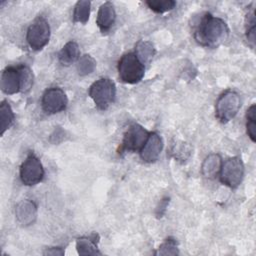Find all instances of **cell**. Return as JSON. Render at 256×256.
Returning a JSON list of instances; mask_svg holds the SVG:
<instances>
[{
	"instance_id": "cell-1",
	"label": "cell",
	"mask_w": 256,
	"mask_h": 256,
	"mask_svg": "<svg viewBox=\"0 0 256 256\" xmlns=\"http://www.w3.org/2000/svg\"><path fill=\"white\" fill-rule=\"evenodd\" d=\"M193 36L197 43L209 48L221 45L229 36L227 23L210 13H204L193 29Z\"/></svg>"
},
{
	"instance_id": "cell-2",
	"label": "cell",
	"mask_w": 256,
	"mask_h": 256,
	"mask_svg": "<svg viewBox=\"0 0 256 256\" xmlns=\"http://www.w3.org/2000/svg\"><path fill=\"white\" fill-rule=\"evenodd\" d=\"M118 74L122 82L136 84L142 80L145 74V66L135 53L124 54L118 61Z\"/></svg>"
},
{
	"instance_id": "cell-3",
	"label": "cell",
	"mask_w": 256,
	"mask_h": 256,
	"mask_svg": "<svg viewBox=\"0 0 256 256\" xmlns=\"http://www.w3.org/2000/svg\"><path fill=\"white\" fill-rule=\"evenodd\" d=\"M89 96L98 109L106 110L115 100V83L109 78H100L89 87Z\"/></svg>"
},
{
	"instance_id": "cell-4",
	"label": "cell",
	"mask_w": 256,
	"mask_h": 256,
	"mask_svg": "<svg viewBox=\"0 0 256 256\" xmlns=\"http://www.w3.org/2000/svg\"><path fill=\"white\" fill-rule=\"evenodd\" d=\"M240 107L239 94L232 90L225 91L216 101L215 116L221 123H227L237 115Z\"/></svg>"
},
{
	"instance_id": "cell-5",
	"label": "cell",
	"mask_w": 256,
	"mask_h": 256,
	"mask_svg": "<svg viewBox=\"0 0 256 256\" xmlns=\"http://www.w3.org/2000/svg\"><path fill=\"white\" fill-rule=\"evenodd\" d=\"M50 39V26L43 16H38L28 27L26 40L31 49L39 51L43 49Z\"/></svg>"
},
{
	"instance_id": "cell-6",
	"label": "cell",
	"mask_w": 256,
	"mask_h": 256,
	"mask_svg": "<svg viewBox=\"0 0 256 256\" xmlns=\"http://www.w3.org/2000/svg\"><path fill=\"white\" fill-rule=\"evenodd\" d=\"M220 181L229 188H237L244 177V164L240 157L234 156L222 162L219 172Z\"/></svg>"
},
{
	"instance_id": "cell-7",
	"label": "cell",
	"mask_w": 256,
	"mask_h": 256,
	"mask_svg": "<svg viewBox=\"0 0 256 256\" xmlns=\"http://www.w3.org/2000/svg\"><path fill=\"white\" fill-rule=\"evenodd\" d=\"M44 178V168L39 158L30 152L20 166V179L26 186L40 183Z\"/></svg>"
},
{
	"instance_id": "cell-8",
	"label": "cell",
	"mask_w": 256,
	"mask_h": 256,
	"mask_svg": "<svg viewBox=\"0 0 256 256\" xmlns=\"http://www.w3.org/2000/svg\"><path fill=\"white\" fill-rule=\"evenodd\" d=\"M149 132L140 124L134 123L124 133V137L119 149V153L140 151L145 144Z\"/></svg>"
},
{
	"instance_id": "cell-9",
	"label": "cell",
	"mask_w": 256,
	"mask_h": 256,
	"mask_svg": "<svg viewBox=\"0 0 256 256\" xmlns=\"http://www.w3.org/2000/svg\"><path fill=\"white\" fill-rule=\"evenodd\" d=\"M68 98L59 87H50L45 90L41 99V106L45 113L56 114L66 109Z\"/></svg>"
},
{
	"instance_id": "cell-10",
	"label": "cell",
	"mask_w": 256,
	"mask_h": 256,
	"mask_svg": "<svg viewBox=\"0 0 256 256\" xmlns=\"http://www.w3.org/2000/svg\"><path fill=\"white\" fill-rule=\"evenodd\" d=\"M163 149V140L159 134L152 132L149 134L145 144L139 151L141 159L146 163H153L157 161Z\"/></svg>"
},
{
	"instance_id": "cell-11",
	"label": "cell",
	"mask_w": 256,
	"mask_h": 256,
	"mask_svg": "<svg viewBox=\"0 0 256 256\" xmlns=\"http://www.w3.org/2000/svg\"><path fill=\"white\" fill-rule=\"evenodd\" d=\"M0 88L8 95L20 92V77L17 67H6L1 73Z\"/></svg>"
},
{
	"instance_id": "cell-12",
	"label": "cell",
	"mask_w": 256,
	"mask_h": 256,
	"mask_svg": "<svg viewBox=\"0 0 256 256\" xmlns=\"http://www.w3.org/2000/svg\"><path fill=\"white\" fill-rule=\"evenodd\" d=\"M15 215L21 225L29 226L36 221L37 206L31 200H22L16 205Z\"/></svg>"
},
{
	"instance_id": "cell-13",
	"label": "cell",
	"mask_w": 256,
	"mask_h": 256,
	"mask_svg": "<svg viewBox=\"0 0 256 256\" xmlns=\"http://www.w3.org/2000/svg\"><path fill=\"white\" fill-rule=\"evenodd\" d=\"M116 12L114 5L111 2L103 3L98 10L96 24L102 33L108 32L115 23Z\"/></svg>"
},
{
	"instance_id": "cell-14",
	"label": "cell",
	"mask_w": 256,
	"mask_h": 256,
	"mask_svg": "<svg viewBox=\"0 0 256 256\" xmlns=\"http://www.w3.org/2000/svg\"><path fill=\"white\" fill-rule=\"evenodd\" d=\"M222 165V159L219 154L213 153L208 155L201 166V173L205 178L213 179L215 178L221 169Z\"/></svg>"
},
{
	"instance_id": "cell-15",
	"label": "cell",
	"mask_w": 256,
	"mask_h": 256,
	"mask_svg": "<svg viewBox=\"0 0 256 256\" xmlns=\"http://www.w3.org/2000/svg\"><path fill=\"white\" fill-rule=\"evenodd\" d=\"M80 58L79 46L75 41L67 42L58 53V59L62 65H70Z\"/></svg>"
},
{
	"instance_id": "cell-16",
	"label": "cell",
	"mask_w": 256,
	"mask_h": 256,
	"mask_svg": "<svg viewBox=\"0 0 256 256\" xmlns=\"http://www.w3.org/2000/svg\"><path fill=\"white\" fill-rule=\"evenodd\" d=\"M135 55L145 65L149 63L154 57L156 50L152 42L147 40H140L135 46Z\"/></svg>"
},
{
	"instance_id": "cell-17",
	"label": "cell",
	"mask_w": 256,
	"mask_h": 256,
	"mask_svg": "<svg viewBox=\"0 0 256 256\" xmlns=\"http://www.w3.org/2000/svg\"><path fill=\"white\" fill-rule=\"evenodd\" d=\"M15 115L14 112L9 105L8 102L5 100L1 102L0 105V129H1V135L5 133L6 130H8L14 123Z\"/></svg>"
},
{
	"instance_id": "cell-18",
	"label": "cell",
	"mask_w": 256,
	"mask_h": 256,
	"mask_svg": "<svg viewBox=\"0 0 256 256\" xmlns=\"http://www.w3.org/2000/svg\"><path fill=\"white\" fill-rule=\"evenodd\" d=\"M91 3L87 0H80L74 6L73 11V20L81 24H86L89 20Z\"/></svg>"
},
{
	"instance_id": "cell-19",
	"label": "cell",
	"mask_w": 256,
	"mask_h": 256,
	"mask_svg": "<svg viewBox=\"0 0 256 256\" xmlns=\"http://www.w3.org/2000/svg\"><path fill=\"white\" fill-rule=\"evenodd\" d=\"M17 69L20 77V92L27 93L31 90L34 83L33 73L31 69L25 64L17 66Z\"/></svg>"
},
{
	"instance_id": "cell-20",
	"label": "cell",
	"mask_w": 256,
	"mask_h": 256,
	"mask_svg": "<svg viewBox=\"0 0 256 256\" xmlns=\"http://www.w3.org/2000/svg\"><path fill=\"white\" fill-rule=\"evenodd\" d=\"M76 249L80 255H96L101 254L97 245L91 237H81L76 241Z\"/></svg>"
},
{
	"instance_id": "cell-21",
	"label": "cell",
	"mask_w": 256,
	"mask_h": 256,
	"mask_svg": "<svg viewBox=\"0 0 256 256\" xmlns=\"http://www.w3.org/2000/svg\"><path fill=\"white\" fill-rule=\"evenodd\" d=\"M95 68H96V61L89 54H84L78 59L77 71L79 75L85 76V75L91 74L95 70Z\"/></svg>"
},
{
	"instance_id": "cell-22",
	"label": "cell",
	"mask_w": 256,
	"mask_h": 256,
	"mask_svg": "<svg viewBox=\"0 0 256 256\" xmlns=\"http://www.w3.org/2000/svg\"><path fill=\"white\" fill-rule=\"evenodd\" d=\"M246 130L252 142L256 141V105L252 104L246 112Z\"/></svg>"
},
{
	"instance_id": "cell-23",
	"label": "cell",
	"mask_w": 256,
	"mask_h": 256,
	"mask_svg": "<svg viewBox=\"0 0 256 256\" xmlns=\"http://www.w3.org/2000/svg\"><path fill=\"white\" fill-rule=\"evenodd\" d=\"M145 3L153 12L160 14L171 11L176 6V2L173 0H150Z\"/></svg>"
},
{
	"instance_id": "cell-24",
	"label": "cell",
	"mask_w": 256,
	"mask_h": 256,
	"mask_svg": "<svg viewBox=\"0 0 256 256\" xmlns=\"http://www.w3.org/2000/svg\"><path fill=\"white\" fill-rule=\"evenodd\" d=\"M246 38L252 48L255 46V12L251 10L246 15Z\"/></svg>"
},
{
	"instance_id": "cell-25",
	"label": "cell",
	"mask_w": 256,
	"mask_h": 256,
	"mask_svg": "<svg viewBox=\"0 0 256 256\" xmlns=\"http://www.w3.org/2000/svg\"><path fill=\"white\" fill-rule=\"evenodd\" d=\"M158 255H178V245L177 241L174 238H167L164 240V242L159 246V249L157 251Z\"/></svg>"
},
{
	"instance_id": "cell-26",
	"label": "cell",
	"mask_w": 256,
	"mask_h": 256,
	"mask_svg": "<svg viewBox=\"0 0 256 256\" xmlns=\"http://www.w3.org/2000/svg\"><path fill=\"white\" fill-rule=\"evenodd\" d=\"M168 203H169V198H164L160 201V204L157 207V216L158 217H162V215L164 214V212L168 206Z\"/></svg>"
},
{
	"instance_id": "cell-27",
	"label": "cell",
	"mask_w": 256,
	"mask_h": 256,
	"mask_svg": "<svg viewBox=\"0 0 256 256\" xmlns=\"http://www.w3.org/2000/svg\"><path fill=\"white\" fill-rule=\"evenodd\" d=\"M45 255H64V250L61 247H51L44 251Z\"/></svg>"
}]
</instances>
